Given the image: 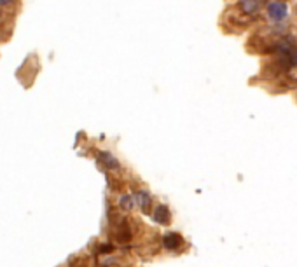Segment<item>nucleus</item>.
<instances>
[{
	"instance_id": "nucleus-1",
	"label": "nucleus",
	"mask_w": 297,
	"mask_h": 267,
	"mask_svg": "<svg viewBox=\"0 0 297 267\" xmlns=\"http://www.w3.org/2000/svg\"><path fill=\"white\" fill-rule=\"evenodd\" d=\"M288 14V6L282 0H273V2L268 4V16L271 21L278 23V21H284Z\"/></svg>"
},
{
	"instance_id": "nucleus-2",
	"label": "nucleus",
	"mask_w": 297,
	"mask_h": 267,
	"mask_svg": "<svg viewBox=\"0 0 297 267\" xmlns=\"http://www.w3.org/2000/svg\"><path fill=\"white\" fill-rule=\"evenodd\" d=\"M132 227H130L128 220L122 218L121 222L116 226V241L118 243H128L130 240H132Z\"/></svg>"
},
{
	"instance_id": "nucleus-3",
	"label": "nucleus",
	"mask_w": 297,
	"mask_h": 267,
	"mask_svg": "<svg viewBox=\"0 0 297 267\" xmlns=\"http://www.w3.org/2000/svg\"><path fill=\"white\" fill-rule=\"evenodd\" d=\"M21 7H23V0H0V14L18 16Z\"/></svg>"
},
{
	"instance_id": "nucleus-4",
	"label": "nucleus",
	"mask_w": 297,
	"mask_h": 267,
	"mask_svg": "<svg viewBox=\"0 0 297 267\" xmlns=\"http://www.w3.org/2000/svg\"><path fill=\"white\" fill-rule=\"evenodd\" d=\"M170 218H172V215H170V210L166 204H158L154 210V220L158 224H161V226H166V224H170Z\"/></svg>"
},
{
	"instance_id": "nucleus-5",
	"label": "nucleus",
	"mask_w": 297,
	"mask_h": 267,
	"mask_svg": "<svg viewBox=\"0 0 297 267\" xmlns=\"http://www.w3.org/2000/svg\"><path fill=\"white\" fill-rule=\"evenodd\" d=\"M180 244H182V238L176 232H168L162 238V246L168 248V250H176V248H180Z\"/></svg>"
},
{
	"instance_id": "nucleus-6",
	"label": "nucleus",
	"mask_w": 297,
	"mask_h": 267,
	"mask_svg": "<svg viewBox=\"0 0 297 267\" xmlns=\"http://www.w3.org/2000/svg\"><path fill=\"white\" fill-rule=\"evenodd\" d=\"M262 0H240V7L245 14H256L260 9Z\"/></svg>"
},
{
	"instance_id": "nucleus-7",
	"label": "nucleus",
	"mask_w": 297,
	"mask_h": 267,
	"mask_svg": "<svg viewBox=\"0 0 297 267\" xmlns=\"http://www.w3.org/2000/svg\"><path fill=\"white\" fill-rule=\"evenodd\" d=\"M136 201H138V204H140V208H142L144 213H147L148 210H150L152 199H150V196H148L147 190H138V192H136Z\"/></svg>"
},
{
	"instance_id": "nucleus-8",
	"label": "nucleus",
	"mask_w": 297,
	"mask_h": 267,
	"mask_svg": "<svg viewBox=\"0 0 297 267\" xmlns=\"http://www.w3.org/2000/svg\"><path fill=\"white\" fill-rule=\"evenodd\" d=\"M98 159H100V161L104 162V164L107 166L108 170H118V168H119L118 159H116L114 156L110 154V152H100V156H98Z\"/></svg>"
},
{
	"instance_id": "nucleus-9",
	"label": "nucleus",
	"mask_w": 297,
	"mask_h": 267,
	"mask_svg": "<svg viewBox=\"0 0 297 267\" xmlns=\"http://www.w3.org/2000/svg\"><path fill=\"white\" fill-rule=\"evenodd\" d=\"M119 206H121L122 210H132L133 208V198L128 194L121 196V199H119Z\"/></svg>"
},
{
	"instance_id": "nucleus-10",
	"label": "nucleus",
	"mask_w": 297,
	"mask_h": 267,
	"mask_svg": "<svg viewBox=\"0 0 297 267\" xmlns=\"http://www.w3.org/2000/svg\"><path fill=\"white\" fill-rule=\"evenodd\" d=\"M100 252H102V254H108V252H112V248L108 246V244H104V246L100 248Z\"/></svg>"
},
{
	"instance_id": "nucleus-11",
	"label": "nucleus",
	"mask_w": 297,
	"mask_h": 267,
	"mask_svg": "<svg viewBox=\"0 0 297 267\" xmlns=\"http://www.w3.org/2000/svg\"><path fill=\"white\" fill-rule=\"evenodd\" d=\"M292 63L297 66V52H292Z\"/></svg>"
}]
</instances>
